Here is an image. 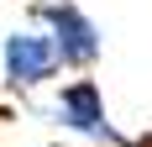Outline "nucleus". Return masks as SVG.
<instances>
[{
    "label": "nucleus",
    "mask_w": 152,
    "mask_h": 147,
    "mask_svg": "<svg viewBox=\"0 0 152 147\" xmlns=\"http://www.w3.org/2000/svg\"><path fill=\"white\" fill-rule=\"evenodd\" d=\"M0 63H5V84L11 89H42L63 74V58H58V47H53V37L42 26H16L5 37V47H0Z\"/></svg>",
    "instance_id": "f03ea898"
},
{
    "label": "nucleus",
    "mask_w": 152,
    "mask_h": 147,
    "mask_svg": "<svg viewBox=\"0 0 152 147\" xmlns=\"http://www.w3.org/2000/svg\"><path fill=\"white\" fill-rule=\"evenodd\" d=\"M31 21L53 37V47H58L63 68L74 74H89L94 63H100V47H105V37H100V26H94L89 16L79 11L74 0H37L31 5Z\"/></svg>",
    "instance_id": "f257e3e1"
},
{
    "label": "nucleus",
    "mask_w": 152,
    "mask_h": 147,
    "mask_svg": "<svg viewBox=\"0 0 152 147\" xmlns=\"http://www.w3.org/2000/svg\"><path fill=\"white\" fill-rule=\"evenodd\" d=\"M121 147H152V132L147 137H131V142H121Z\"/></svg>",
    "instance_id": "20e7f679"
},
{
    "label": "nucleus",
    "mask_w": 152,
    "mask_h": 147,
    "mask_svg": "<svg viewBox=\"0 0 152 147\" xmlns=\"http://www.w3.org/2000/svg\"><path fill=\"white\" fill-rule=\"evenodd\" d=\"M53 116H58L63 132L84 137V142H115V126H110L105 116V95H100V84L94 79H68V84L58 89V105H53Z\"/></svg>",
    "instance_id": "7ed1b4c3"
}]
</instances>
